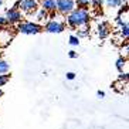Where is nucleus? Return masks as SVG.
<instances>
[{
    "label": "nucleus",
    "mask_w": 129,
    "mask_h": 129,
    "mask_svg": "<svg viewBox=\"0 0 129 129\" xmlns=\"http://www.w3.org/2000/svg\"><path fill=\"white\" fill-rule=\"evenodd\" d=\"M89 20H91V16H89V12H88L87 9L75 7L68 14H65L64 21L70 28L75 30V28L84 26V24H89Z\"/></svg>",
    "instance_id": "f257e3e1"
},
{
    "label": "nucleus",
    "mask_w": 129,
    "mask_h": 129,
    "mask_svg": "<svg viewBox=\"0 0 129 129\" xmlns=\"http://www.w3.org/2000/svg\"><path fill=\"white\" fill-rule=\"evenodd\" d=\"M17 31L26 36H34L43 33V24L37 23V21H20L17 23Z\"/></svg>",
    "instance_id": "f03ea898"
},
{
    "label": "nucleus",
    "mask_w": 129,
    "mask_h": 129,
    "mask_svg": "<svg viewBox=\"0 0 129 129\" xmlns=\"http://www.w3.org/2000/svg\"><path fill=\"white\" fill-rule=\"evenodd\" d=\"M65 27H67L65 21L57 20V19H51L43 26V31L50 33V34H60V33H62L65 30Z\"/></svg>",
    "instance_id": "7ed1b4c3"
},
{
    "label": "nucleus",
    "mask_w": 129,
    "mask_h": 129,
    "mask_svg": "<svg viewBox=\"0 0 129 129\" xmlns=\"http://www.w3.org/2000/svg\"><path fill=\"white\" fill-rule=\"evenodd\" d=\"M75 9V2L74 0H57L55 2V12L60 14H68L71 10Z\"/></svg>",
    "instance_id": "20e7f679"
},
{
    "label": "nucleus",
    "mask_w": 129,
    "mask_h": 129,
    "mask_svg": "<svg viewBox=\"0 0 129 129\" xmlns=\"http://www.w3.org/2000/svg\"><path fill=\"white\" fill-rule=\"evenodd\" d=\"M13 37H14V34L10 31V27L0 26V48H4V47L10 46Z\"/></svg>",
    "instance_id": "39448f33"
},
{
    "label": "nucleus",
    "mask_w": 129,
    "mask_h": 129,
    "mask_svg": "<svg viewBox=\"0 0 129 129\" xmlns=\"http://www.w3.org/2000/svg\"><path fill=\"white\" fill-rule=\"evenodd\" d=\"M4 17H6V20H7L9 26H12V24H17V23H20V21L23 20V14H21V12H20L19 9H14V7L7 9Z\"/></svg>",
    "instance_id": "423d86ee"
},
{
    "label": "nucleus",
    "mask_w": 129,
    "mask_h": 129,
    "mask_svg": "<svg viewBox=\"0 0 129 129\" xmlns=\"http://www.w3.org/2000/svg\"><path fill=\"white\" fill-rule=\"evenodd\" d=\"M37 7H38V2L37 0H21L19 10L31 14V13H34L36 10H37Z\"/></svg>",
    "instance_id": "0eeeda50"
},
{
    "label": "nucleus",
    "mask_w": 129,
    "mask_h": 129,
    "mask_svg": "<svg viewBox=\"0 0 129 129\" xmlns=\"http://www.w3.org/2000/svg\"><path fill=\"white\" fill-rule=\"evenodd\" d=\"M111 34V26L108 21H101V23L98 24V37L101 38V40H105V38H108Z\"/></svg>",
    "instance_id": "6e6552de"
},
{
    "label": "nucleus",
    "mask_w": 129,
    "mask_h": 129,
    "mask_svg": "<svg viewBox=\"0 0 129 129\" xmlns=\"http://www.w3.org/2000/svg\"><path fill=\"white\" fill-rule=\"evenodd\" d=\"M34 14H36V19H37V23H41V21H44V20L48 19V12L44 10L43 7L40 9V10H36Z\"/></svg>",
    "instance_id": "1a4fd4ad"
},
{
    "label": "nucleus",
    "mask_w": 129,
    "mask_h": 129,
    "mask_svg": "<svg viewBox=\"0 0 129 129\" xmlns=\"http://www.w3.org/2000/svg\"><path fill=\"white\" fill-rule=\"evenodd\" d=\"M55 2L57 0H41V7L47 12H53L55 10Z\"/></svg>",
    "instance_id": "9d476101"
},
{
    "label": "nucleus",
    "mask_w": 129,
    "mask_h": 129,
    "mask_svg": "<svg viewBox=\"0 0 129 129\" xmlns=\"http://www.w3.org/2000/svg\"><path fill=\"white\" fill-rule=\"evenodd\" d=\"M128 0H105V4H106V7H109V9H118V7H121L123 3H126Z\"/></svg>",
    "instance_id": "9b49d317"
},
{
    "label": "nucleus",
    "mask_w": 129,
    "mask_h": 129,
    "mask_svg": "<svg viewBox=\"0 0 129 129\" xmlns=\"http://www.w3.org/2000/svg\"><path fill=\"white\" fill-rule=\"evenodd\" d=\"M126 62H128V61H126V57H122L121 55V57L115 61V67H116L118 71L121 72V71H123V68H126Z\"/></svg>",
    "instance_id": "f8f14e48"
},
{
    "label": "nucleus",
    "mask_w": 129,
    "mask_h": 129,
    "mask_svg": "<svg viewBox=\"0 0 129 129\" xmlns=\"http://www.w3.org/2000/svg\"><path fill=\"white\" fill-rule=\"evenodd\" d=\"M91 34V31H89V26L88 24H84V26H81V27H78V37H88V36Z\"/></svg>",
    "instance_id": "ddd939ff"
},
{
    "label": "nucleus",
    "mask_w": 129,
    "mask_h": 129,
    "mask_svg": "<svg viewBox=\"0 0 129 129\" xmlns=\"http://www.w3.org/2000/svg\"><path fill=\"white\" fill-rule=\"evenodd\" d=\"M119 36H121V38H122V40H125V41H128V36H129V26H128V23H126V24H123V26L121 27Z\"/></svg>",
    "instance_id": "4468645a"
},
{
    "label": "nucleus",
    "mask_w": 129,
    "mask_h": 129,
    "mask_svg": "<svg viewBox=\"0 0 129 129\" xmlns=\"http://www.w3.org/2000/svg\"><path fill=\"white\" fill-rule=\"evenodd\" d=\"M9 71H10V64L6 60L0 58V74H6Z\"/></svg>",
    "instance_id": "2eb2a0df"
},
{
    "label": "nucleus",
    "mask_w": 129,
    "mask_h": 129,
    "mask_svg": "<svg viewBox=\"0 0 129 129\" xmlns=\"http://www.w3.org/2000/svg\"><path fill=\"white\" fill-rule=\"evenodd\" d=\"M75 2V7H80V9H89V3L91 0H74Z\"/></svg>",
    "instance_id": "dca6fc26"
},
{
    "label": "nucleus",
    "mask_w": 129,
    "mask_h": 129,
    "mask_svg": "<svg viewBox=\"0 0 129 129\" xmlns=\"http://www.w3.org/2000/svg\"><path fill=\"white\" fill-rule=\"evenodd\" d=\"M68 43H70V46H72V47H78L81 41H80V37H78V36L71 34L70 38H68Z\"/></svg>",
    "instance_id": "f3484780"
},
{
    "label": "nucleus",
    "mask_w": 129,
    "mask_h": 129,
    "mask_svg": "<svg viewBox=\"0 0 129 129\" xmlns=\"http://www.w3.org/2000/svg\"><path fill=\"white\" fill-rule=\"evenodd\" d=\"M10 72H6V74H0V88L2 87H4L6 84L10 81Z\"/></svg>",
    "instance_id": "a211bd4d"
},
{
    "label": "nucleus",
    "mask_w": 129,
    "mask_h": 129,
    "mask_svg": "<svg viewBox=\"0 0 129 129\" xmlns=\"http://www.w3.org/2000/svg\"><path fill=\"white\" fill-rule=\"evenodd\" d=\"M92 6V9H95V10H98V9L102 7L104 4V0H91V3H89Z\"/></svg>",
    "instance_id": "6ab92c4d"
},
{
    "label": "nucleus",
    "mask_w": 129,
    "mask_h": 129,
    "mask_svg": "<svg viewBox=\"0 0 129 129\" xmlns=\"http://www.w3.org/2000/svg\"><path fill=\"white\" fill-rule=\"evenodd\" d=\"M118 81H123V82H128V72H123L121 71L119 72V75H118Z\"/></svg>",
    "instance_id": "aec40b11"
},
{
    "label": "nucleus",
    "mask_w": 129,
    "mask_h": 129,
    "mask_svg": "<svg viewBox=\"0 0 129 129\" xmlns=\"http://www.w3.org/2000/svg\"><path fill=\"white\" fill-rule=\"evenodd\" d=\"M75 72H72V71H68L67 72V74H65V78H67V80H70V81H72L74 80V78H75Z\"/></svg>",
    "instance_id": "412c9836"
},
{
    "label": "nucleus",
    "mask_w": 129,
    "mask_h": 129,
    "mask_svg": "<svg viewBox=\"0 0 129 129\" xmlns=\"http://www.w3.org/2000/svg\"><path fill=\"white\" fill-rule=\"evenodd\" d=\"M68 57L70 58H78V53L74 51V50H70V51H68Z\"/></svg>",
    "instance_id": "4be33fe9"
},
{
    "label": "nucleus",
    "mask_w": 129,
    "mask_h": 129,
    "mask_svg": "<svg viewBox=\"0 0 129 129\" xmlns=\"http://www.w3.org/2000/svg\"><path fill=\"white\" fill-rule=\"evenodd\" d=\"M0 26H9L6 17H3V16H0Z\"/></svg>",
    "instance_id": "5701e85b"
},
{
    "label": "nucleus",
    "mask_w": 129,
    "mask_h": 129,
    "mask_svg": "<svg viewBox=\"0 0 129 129\" xmlns=\"http://www.w3.org/2000/svg\"><path fill=\"white\" fill-rule=\"evenodd\" d=\"M96 95H98V98H105V92L104 91H101V89H98V91H96Z\"/></svg>",
    "instance_id": "b1692460"
},
{
    "label": "nucleus",
    "mask_w": 129,
    "mask_h": 129,
    "mask_svg": "<svg viewBox=\"0 0 129 129\" xmlns=\"http://www.w3.org/2000/svg\"><path fill=\"white\" fill-rule=\"evenodd\" d=\"M20 3H21V0H17V2L13 4V7H14V9H19V7H20Z\"/></svg>",
    "instance_id": "393cba45"
},
{
    "label": "nucleus",
    "mask_w": 129,
    "mask_h": 129,
    "mask_svg": "<svg viewBox=\"0 0 129 129\" xmlns=\"http://www.w3.org/2000/svg\"><path fill=\"white\" fill-rule=\"evenodd\" d=\"M3 3H4V0H0V7L3 6Z\"/></svg>",
    "instance_id": "a878e982"
},
{
    "label": "nucleus",
    "mask_w": 129,
    "mask_h": 129,
    "mask_svg": "<svg viewBox=\"0 0 129 129\" xmlns=\"http://www.w3.org/2000/svg\"><path fill=\"white\" fill-rule=\"evenodd\" d=\"M3 96V91H2V88H0V98Z\"/></svg>",
    "instance_id": "bb28decb"
},
{
    "label": "nucleus",
    "mask_w": 129,
    "mask_h": 129,
    "mask_svg": "<svg viewBox=\"0 0 129 129\" xmlns=\"http://www.w3.org/2000/svg\"><path fill=\"white\" fill-rule=\"evenodd\" d=\"M2 55H3V53H2V48H0V58H2Z\"/></svg>",
    "instance_id": "cd10ccee"
}]
</instances>
